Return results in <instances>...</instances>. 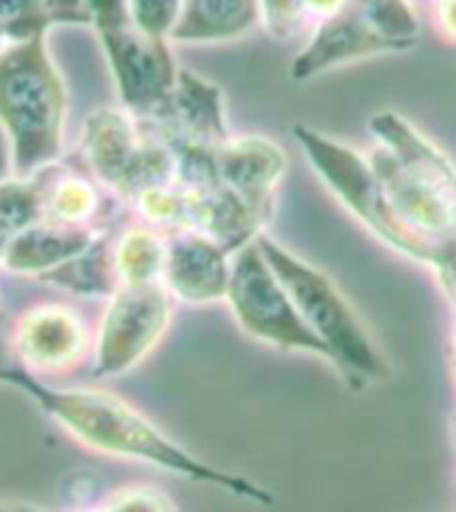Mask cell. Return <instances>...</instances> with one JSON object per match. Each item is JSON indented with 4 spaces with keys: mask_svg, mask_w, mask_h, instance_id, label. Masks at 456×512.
<instances>
[{
    "mask_svg": "<svg viewBox=\"0 0 456 512\" xmlns=\"http://www.w3.org/2000/svg\"><path fill=\"white\" fill-rule=\"evenodd\" d=\"M0 384H8L27 395L59 430L67 432L88 451L123 462L150 464L155 470L174 472L198 483H211L254 502H272V496L251 480L200 462L198 456H192L174 438H168L144 411L120 398L118 392L104 390L96 384L54 387L48 384V379L24 371L16 360L3 371Z\"/></svg>",
    "mask_w": 456,
    "mask_h": 512,
    "instance_id": "1",
    "label": "cell"
},
{
    "mask_svg": "<svg viewBox=\"0 0 456 512\" xmlns=\"http://www.w3.org/2000/svg\"><path fill=\"white\" fill-rule=\"evenodd\" d=\"M67 88L48 54L46 35L11 40L0 51V128L16 176H35L62 160Z\"/></svg>",
    "mask_w": 456,
    "mask_h": 512,
    "instance_id": "2",
    "label": "cell"
},
{
    "mask_svg": "<svg viewBox=\"0 0 456 512\" xmlns=\"http://www.w3.org/2000/svg\"><path fill=\"white\" fill-rule=\"evenodd\" d=\"M256 243L291 296V302L296 304L304 323L326 344L331 363L344 371L352 384L374 382L390 374L368 328L344 299L342 291L334 286V280L304 264L302 259H296L294 254H288L275 240L259 238Z\"/></svg>",
    "mask_w": 456,
    "mask_h": 512,
    "instance_id": "3",
    "label": "cell"
},
{
    "mask_svg": "<svg viewBox=\"0 0 456 512\" xmlns=\"http://www.w3.org/2000/svg\"><path fill=\"white\" fill-rule=\"evenodd\" d=\"M83 168L110 192L134 203L144 190L176 179V155L158 128L126 107H99L80 131Z\"/></svg>",
    "mask_w": 456,
    "mask_h": 512,
    "instance_id": "4",
    "label": "cell"
},
{
    "mask_svg": "<svg viewBox=\"0 0 456 512\" xmlns=\"http://www.w3.org/2000/svg\"><path fill=\"white\" fill-rule=\"evenodd\" d=\"M174 318V296L163 283L120 286L94 328L91 344V376L110 382L131 374L166 336Z\"/></svg>",
    "mask_w": 456,
    "mask_h": 512,
    "instance_id": "5",
    "label": "cell"
},
{
    "mask_svg": "<svg viewBox=\"0 0 456 512\" xmlns=\"http://www.w3.org/2000/svg\"><path fill=\"white\" fill-rule=\"evenodd\" d=\"M227 302L238 326L259 342L272 344L278 350H302L331 360L326 344L304 323L256 240L232 254Z\"/></svg>",
    "mask_w": 456,
    "mask_h": 512,
    "instance_id": "6",
    "label": "cell"
},
{
    "mask_svg": "<svg viewBox=\"0 0 456 512\" xmlns=\"http://www.w3.org/2000/svg\"><path fill=\"white\" fill-rule=\"evenodd\" d=\"M99 38L120 107L142 120L160 118L179 78L171 40L150 38L131 24L99 32Z\"/></svg>",
    "mask_w": 456,
    "mask_h": 512,
    "instance_id": "7",
    "label": "cell"
},
{
    "mask_svg": "<svg viewBox=\"0 0 456 512\" xmlns=\"http://www.w3.org/2000/svg\"><path fill=\"white\" fill-rule=\"evenodd\" d=\"M8 344L24 371L51 379L72 374L91 358L94 331L70 304L38 302L19 312Z\"/></svg>",
    "mask_w": 456,
    "mask_h": 512,
    "instance_id": "8",
    "label": "cell"
},
{
    "mask_svg": "<svg viewBox=\"0 0 456 512\" xmlns=\"http://www.w3.org/2000/svg\"><path fill=\"white\" fill-rule=\"evenodd\" d=\"M232 251L203 232H171L163 267V286L174 302L211 304L227 299Z\"/></svg>",
    "mask_w": 456,
    "mask_h": 512,
    "instance_id": "9",
    "label": "cell"
},
{
    "mask_svg": "<svg viewBox=\"0 0 456 512\" xmlns=\"http://www.w3.org/2000/svg\"><path fill=\"white\" fill-rule=\"evenodd\" d=\"M147 123L158 128L168 144L219 147L230 139L222 88L182 67L174 91L168 96L166 110L160 112V118Z\"/></svg>",
    "mask_w": 456,
    "mask_h": 512,
    "instance_id": "10",
    "label": "cell"
},
{
    "mask_svg": "<svg viewBox=\"0 0 456 512\" xmlns=\"http://www.w3.org/2000/svg\"><path fill=\"white\" fill-rule=\"evenodd\" d=\"M384 51H398V48L376 30L371 19L363 14V8L350 0L342 11L323 19L312 30L310 43L296 56L291 72L296 80H304L328 70V67H336V64L352 62L360 56L384 54Z\"/></svg>",
    "mask_w": 456,
    "mask_h": 512,
    "instance_id": "11",
    "label": "cell"
},
{
    "mask_svg": "<svg viewBox=\"0 0 456 512\" xmlns=\"http://www.w3.org/2000/svg\"><path fill=\"white\" fill-rule=\"evenodd\" d=\"M107 227H80L51 219H38L22 232H16L0 256V270L16 278L40 280L72 256L86 251Z\"/></svg>",
    "mask_w": 456,
    "mask_h": 512,
    "instance_id": "12",
    "label": "cell"
},
{
    "mask_svg": "<svg viewBox=\"0 0 456 512\" xmlns=\"http://www.w3.org/2000/svg\"><path fill=\"white\" fill-rule=\"evenodd\" d=\"M216 182L224 184L227 190L238 192L240 198L254 203L256 208L267 211L264 203L272 200V187L278 184L283 174V158L280 150L267 139H227L214 150Z\"/></svg>",
    "mask_w": 456,
    "mask_h": 512,
    "instance_id": "13",
    "label": "cell"
},
{
    "mask_svg": "<svg viewBox=\"0 0 456 512\" xmlns=\"http://www.w3.org/2000/svg\"><path fill=\"white\" fill-rule=\"evenodd\" d=\"M35 176L40 184L43 219L80 224V227H102L99 219L104 214V198L110 192L104 190L86 168H67L59 160Z\"/></svg>",
    "mask_w": 456,
    "mask_h": 512,
    "instance_id": "14",
    "label": "cell"
},
{
    "mask_svg": "<svg viewBox=\"0 0 456 512\" xmlns=\"http://www.w3.org/2000/svg\"><path fill=\"white\" fill-rule=\"evenodd\" d=\"M259 24V0H184L171 43L206 46L243 38Z\"/></svg>",
    "mask_w": 456,
    "mask_h": 512,
    "instance_id": "15",
    "label": "cell"
},
{
    "mask_svg": "<svg viewBox=\"0 0 456 512\" xmlns=\"http://www.w3.org/2000/svg\"><path fill=\"white\" fill-rule=\"evenodd\" d=\"M38 283L78 299H102V302L110 299L120 288L115 259H112V232L104 230L86 251H80L70 262L43 275Z\"/></svg>",
    "mask_w": 456,
    "mask_h": 512,
    "instance_id": "16",
    "label": "cell"
},
{
    "mask_svg": "<svg viewBox=\"0 0 456 512\" xmlns=\"http://www.w3.org/2000/svg\"><path fill=\"white\" fill-rule=\"evenodd\" d=\"M168 238L144 222H134L112 235V259L120 286L163 283Z\"/></svg>",
    "mask_w": 456,
    "mask_h": 512,
    "instance_id": "17",
    "label": "cell"
},
{
    "mask_svg": "<svg viewBox=\"0 0 456 512\" xmlns=\"http://www.w3.org/2000/svg\"><path fill=\"white\" fill-rule=\"evenodd\" d=\"M347 3L350 0H259V24L275 38H294L299 32L315 30Z\"/></svg>",
    "mask_w": 456,
    "mask_h": 512,
    "instance_id": "18",
    "label": "cell"
},
{
    "mask_svg": "<svg viewBox=\"0 0 456 512\" xmlns=\"http://www.w3.org/2000/svg\"><path fill=\"white\" fill-rule=\"evenodd\" d=\"M43 219L38 176H11L0 184V256L16 232Z\"/></svg>",
    "mask_w": 456,
    "mask_h": 512,
    "instance_id": "19",
    "label": "cell"
},
{
    "mask_svg": "<svg viewBox=\"0 0 456 512\" xmlns=\"http://www.w3.org/2000/svg\"><path fill=\"white\" fill-rule=\"evenodd\" d=\"M72 512H176L171 496L150 483H128L104 496L102 502Z\"/></svg>",
    "mask_w": 456,
    "mask_h": 512,
    "instance_id": "20",
    "label": "cell"
},
{
    "mask_svg": "<svg viewBox=\"0 0 456 512\" xmlns=\"http://www.w3.org/2000/svg\"><path fill=\"white\" fill-rule=\"evenodd\" d=\"M128 24L150 38L171 40L184 0H126Z\"/></svg>",
    "mask_w": 456,
    "mask_h": 512,
    "instance_id": "21",
    "label": "cell"
},
{
    "mask_svg": "<svg viewBox=\"0 0 456 512\" xmlns=\"http://www.w3.org/2000/svg\"><path fill=\"white\" fill-rule=\"evenodd\" d=\"M0 27L8 40H27L46 35L51 27L43 0H0Z\"/></svg>",
    "mask_w": 456,
    "mask_h": 512,
    "instance_id": "22",
    "label": "cell"
},
{
    "mask_svg": "<svg viewBox=\"0 0 456 512\" xmlns=\"http://www.w3.org/2000/svg\"><path fill=\"white\" fill-rule=\"evenodd\" d=\"M86 6L96 32H107L128 24L126 0H86Z\"/></svg>",
    "mask_w": 456,
    "mask_h": 512,
    "instance_id": "23",
    "label": "cell"
},
{
    "mask_svg": "<svg viewBox=\"0 0 456 512\" xmlns=\"http://www.w3.org/2000/svg\"><path fill=\"white\" fill-rule=\"evenodd\" d=\"M51 24H91L86 0H43Z\"/></svg>",
    "mask_w": 456,
    "mask_h": 512,
    "instance_id": "24",
    "label": "cell"
},
{
    "mask_svg": "<svg viewBox=\"0 0 456 512\" xmlns=\"http://www.w3.org/2000/svg\"><path fill=\"white\" fill-rule=\"evenodd\" d=\"M432 22L443 38L456 43V0H432Z\"/></svg>",
    "mask_w": 456,
    "mask_h": 512,
    "instance_id": "25",
    "label": "cell"
},
{
    "mask_svg": "<svg viewBox=\"0 0 456 512\" xmlns=\"http://www.w3.org/2000/svg\"><path fill=\"white\" fill-rule=\"evenodd\" d=\"M14 176V155H11V144H8V136L3 134L0 128V184Z\"/></svg>",
    "mask_w": 456,
    "mask_h": 512,
    "instance_id": "26",
    "label": "cell"
},
{
    "mask_svg": "<svg viewBox=\"0 0 456 512\" xmlns=\"http://www.w3.org/2000/svg\"><path fill=\"white\" fill-rule=\"evenodd\" d=\"M0 512H48V510H40V507L27 502H8V499H0Z\"/></svg>",
    "mask_w": 456,
    "mask_h": 512,
    "instance_id": "27",
    "label": "cell"
},
{
    "mask_svg": "<svg viewBox=\"0 0 456 512\" xmlns=\"http://www.w3.org/2000/svg\"><path fill=\"white\" fill-rule=\"evenodd\" d=\"M8 43H11V40H8V35H6V32H3V27H0V51H3V48H6Z\"/></svg>",
    "mask_w": 456,
    "mask_h": 512,
    "instance_id": "28",
    "label": "cell"
}]
</instances>
